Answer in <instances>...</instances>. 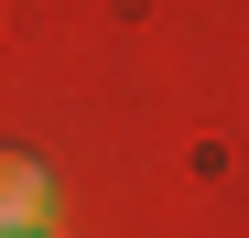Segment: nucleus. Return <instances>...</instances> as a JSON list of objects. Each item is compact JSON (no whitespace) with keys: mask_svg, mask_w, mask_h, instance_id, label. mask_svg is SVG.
I'll return each instance as SVG.
<instances>
[{"mask_svg":"<svg viewBox=\"0 0 249 238\" xmlns=\"http://www.w3.org/2000/svg\"><path fill=\"white\" fill-rule=\"evenodd\" d=\"M44 217H54V173L33 152H0V238H44Z\"/></svg>","mask_w":249,"mask_h":238,"instance_id":"obj_1","label":"nucleus"}]
</instances>
